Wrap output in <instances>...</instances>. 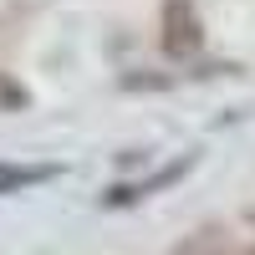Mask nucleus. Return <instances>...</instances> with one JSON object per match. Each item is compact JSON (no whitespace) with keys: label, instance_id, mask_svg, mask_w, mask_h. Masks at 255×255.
Returning a JSON list of instances; mask_svg holds the SVG:
<instances>
[{"label":"nucleus","instance_id":"obj_1","mask_svg":"<svg viewBox=\"0 0 255 255\" xmlns=\"http://www.w3.org/2000/svg\"><path fill=\"white\" fill-rule=\"evenodd\" d=\"M204 46V20L194 0H163V51L168 56H199Z\"/></svg>","mask_w":255,"mask_h":255},{"label":"nucleus","instance_id":"obj_3","mask_svg":"<svg viewBox=\"0 0 255 255\" xmlns=\"http://www.w3.org/2000/svg\"><path fill=\"white\" fill-rule=\"evenodd\" d=\"M61 174V163H0V194H20Z\"/></svg>","mask_w":255,"mask_h":255},{"label":"nucleus","instance_id":"obj_4","mask_svg":"<svg viewBox=\"0 0 255 255\" xmlns=\"http://www.w3.org/2000/svg\"><path fill=\"white\" fill-rule=\"evenodd\" d=\"M245 255H255V250H245Z\"/></svg>","mask_w":255,"mask_h":255},{"label":"nucleus","instance_id":"obj_2","mask_svg":"<svg viewBox=\"0 0 255 255\" xmlns=\"http://www.w3.org/2000/svg\"><path fill=\"white\" fill-rule=\"evenodd\" d=\"M189 168H194V153H184L179 163H168V168H153V174H148V179H138V184H113L102 204H108V209H118V204H138V199H148V194H153V189L179 184V179L189 174Z\"/></svg>","mask_w":255,"mask_h":255}]
</instances>
